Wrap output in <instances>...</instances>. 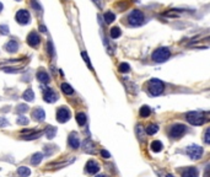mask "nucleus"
<instances>
[{
  "mask_svg": "<svg viewBox=\"0 0 210 177\" xmlns=\"http://www.w3.org/2000/svg\"><path fill=\"white\" fill-rule=\"evenodd\" d=\"M150 148H151V150H152V151H155V153H159V151H161V150H162L164 145H162V143H161L160 140H155V142H152V143H151Z\"/></svg>",
  "mask_w": 210,
  "mask_h": 177,
  "instance_id": "412c9836",
  "label": "nucleus"
},
{
  "mask_svg": "<svg viewBox=\"0 0 210 177\" xmlns=\"http://www.w3.org/2000/svg\"><path fill=\"white\" fill-rule=\"evenodd\" d=\"M28 122H30L28 118L25 117V116H20V117L17 118V124H20V126H27Z\"/></svg>",
  "mask_w": 210,
  "mask_h": 177,
  "instance_id": "c85d7f7f",
  "label": "nucleus"
},
{
  "mask_svg": "<svg viewBox=\"0 0 210 177\" xmlns=\"http://www.w3.org/2000/svg\"><path fill=\"white\" fill-rule=\"evenodd\" d=\"M150 113H151V110H150L148 106H142V107L140 108V116H141V117H149Z\"/></svg>",
  "mask_w": 210,
  "mask_h": 177,
  "instance_id": "cd10ccee",
  "label": "nucleus"
},
{
  "mask_svg": "<svg viewBox=\"0 0 210 177\" xmlns=\"http://www.w3.org/2000/svg\"><path fill=\"white\" fill-rule=\"evenodd\" d=\"M101 155H102L104 159H110V157H111V154H110L107 150H102V151H101Z\"/></svg>",
  "mask_w": 210,
  "mask_h": 177,
  "instance_id": "4c0bfd02",
  "label": "nucleus"
},
{
  "mask_svg": "<svg viewBox=\"0 0 210 177\" xmlns=\"http://www.w3.org/2000/svg\"><path fill=\"white\" fill-rule=\"evenodd\" d=\"M32 117L38 122H42L46 118V112L43 111V108H36V110L32 112Z\"/></svg>",
  "mask_w": 210,
  "mask_h": 177,
  "instance_id": "4468645a",
  "label": "nucleus"
},
{
  "mask_svg": "<svg viewBox=\"0 0 210 177\" xmlns=\"http://www.w3.org/2000/svg\"><path fill=\"white\" fill-rule=\"evenodd\" d=\"M187 121L193 126H202L205 122V116L202 112H189L187 113Z\"/></svg>",
  "mask_w": 210,
  "mask_h": 177,
  "instance_id": "20e7f679",
  "label": "nucleus"
},
{
  "mask_svg": "<svg viewBox=\"0 0 210 177\" xmlns=\"http://www.w3.org/2000/svg\"><path fill=\"white\" fill-rule=\"evenodd\" d=\"M42 159H43V154H41V153H36V154H33V156H32V159H31V162H32V165H39V162L42 161Z\"/></svg>",
  "mask_w": 210,
  "mask_h": 177,
  "instance_id": "4be33fe9",
  "label": "nucleus"
},
{
  "mask_svg": "<svg viewBox=\"0 0 210 177\" xmlns=\"http://www.w3.org/2000/svg\"><path fill=\"white\" fill-rule=\"evenodd\" d=\"M85 169H86V172H88V173H91V175L97 173V172L100 171V166H98V164H97L95 160L87 161V164H86Z\"/></svg>",
  "mask_w": 210,
  "mask_h": 177,
  "instance_id": "f8f14e48",
  "label": "nucleus"
},
{
  "mask_svg": "<svg viewBox=\"0 0 210 177\" xmlns=\"http://www.w3.org/2000/svg\"><path fill=\"white\" fill-rule=\"evenodd\" d=\"M182 177H198V170L195 167H189L183 171Z\"/></svg>",
  "mask_w": 210,
  "mask_h": 177,
  "instance_id": "dca6fc26",
  "label": "nucleus"
},
{
  "mask_svg": "<svg viewBox=\"0 0 210 177\" xmlns=\"http://www.w3.org/2000/svg\"><path fill=\"white\" fill-rule=\"evenodd\" d=\"M16 111H17L19 113H25V112L28 111V106H27V105H19L17 108H16Z\"/></svg>",
  "mask_w": 210,
  "mask_h": 177,
  "instance_id": "2f4dec72",
  "label": "nucleus"
},
{
  "mask_svg": "<svg viewBox=\"0 0 210 177\" xmlns=\"http://www.w3.org/2000/svg\"><path fill=\"white\" fill-rule=\"evenodd\" d=\"M39 31H42V32H46L47 30H46V27H44V26H39Z\"/></svg>",
  "mask_w": 210,
  "mask_h": 177,
  "instance_id": "a19ab883",
  "label": "nucleus"
},
{
  "mask_svg": "<svg viewBox=\"0 0 210 177\" xmlns=\"http://www.w3.org/2000/svg\"><path fill=\"white\" fill-rule=\"evenodd\" d=\"M60 89H62V91H63L64 93H67V95H71V93L74 92L73 87H71L69 84H67V83H63V84L60 85Z\"/></svg>",
  "mask_w": 210,
  "mask_h": 177,
  "instance_id": "393cba45",
  "label": "nucleus"
},
{
  "mask_svg": "<svg viewBox=\"0 0 210 177\" xmlns=\"http://www.w3.org/2000/svg\"><path fill=\"white\" fill-rule=\"evenodd\" d=\"M39 42H41V38H39L38 33L34 32V31L30 32V35L27 36V43H28V46H31V47H37V46L39 44Z\"/></svg>",
  "mask_w": 210,
  "mask_h": 177,
  "instance_id": "9d476101",
  "label": "nucleus"
},
{
  "mask_svg": "<svg viewBox=\"0 0 210 177\" xmlns=\"http://www.w3.org/2000/svg\"><path fill=\"white\" fill-rule=\"evenodd\" d=\"M129 70H130V66H129L128 63H122V64H119V72H122V73H128Z\"/></svg>",
  "mask_w": 210,
  "mask_h": 177,
  "instance_id": "7c9ffc66",
  "label": "nucleus"
},
{
  "mask_svg": "<svg viewBox=\"0 0 210 177\" xmlns=\"http://www.w3.org/2000/svg\"><path fill=\"white\" fill-rule=\"evenodd\" d=\"M16 21L20 25H27L30 22V12L27 10H19L16 12Z\"/></svg>",
  "mask_w": 210,
  "mask_h": 177,
  "instance_id": "0eeeda50",
  "label": "nucleus"
},
{
  "mask_svg": "<svg viewBox=\"0 0 210 177\" xmlns=\"http://www.w3.org/2000/svg\"><path fill=\"white\" fill-rule=\"evenodd\" d=\"M170 56H171V52H170V49L166 48V47H162V48L156 49L152 53V59L156 63H164V62H166L170 58Z\"/></svg>",
  "mask_w": 210,
  "mask_h": 177,
  "instance_id": "7ed1b4c3",
  "label": "nucleus"
},
{
  "mask_svg": "<svg viewBox=\"0 0 210 177\" xmlns=\"http://www.w3.org/2000/svg\"><path fill=\"white\" fill-rule=\"evenodd\" d=\"M70 119V112L67 107H60L57 111V121L59 123H65Z\"/></svg>",
  "mask_w": 210,
  "mask_h": 177,
  "instance_id": "423d86ee",
  "label": "nucleus"
},
{
  "mask_svg": "<svg viewBox=\"0 0 210 177\" xmlns=\"http://www.w3.org/2000/svg\"><path fill=\"white\" fill-rule=\"evenodd\" d=\"M82 150L87 154H94L95 153V145L92 143V140L90 139H86L84 143H82Z\"/></svg>",
  "mask_w": 210,
  "mask_h": 177,
  "instance_id": "ddd939ff",
  "label": "nucleus"
},
{
  "mask_svg": "<svg viewBox=\"0 0 210 177\" xmlns=\"http://www.w3.org/2000/svg\"><path fill=\"white\" fill-rule=\"evenodd\" d=\"M37 79H38V81H41V83H44V84L49 83V75H48L47 72H44V70H39V72L37 73Z\"/></svg>",
  "mask_w": 210,
  "mask_h": 177,
  "instance_id": "f3484780",
  "label": "nucleus"
},
{
  "mask_svg": "<svg viewBox=\"0 0 210 177\" xmlns=\"http://www.w3.org/2000/svg\"><path fill=\"white\" fill-rule=\"evenodd\" d=\"M4 9V6H3V4L2 3H0V12H2V10Z\"/></svg>",
  "mask_w": 210,
  "mask_h": 177,
  "instance_id": "79ce46f5",
  "label": "nucleus"
},
{
  "mask_svg": "<svg viewBox=\"0 0 210 177\" xmlns=\"http://www.w3.org/2000/svg\"><path fill=\"white\" fill-rule=\"evenodd\" d=\"M17 175L20 177H28L31 175V170L28 167H26V166H20L17 169Z\"/></svg>",
  "mask_w": 210,
  "mask_h": 177,
  "instance_id": "6ab92c4d",
  "label": "nucleus"
},
{
  "mask_svg": "<svg viewBox=\"0 0 210 177\" xmlns=\"http://www.w3.org/2000/svg\"><path fill=\"white\" fill-rule=\"evenodd\" d=\"M204 143L205 144H209L210 143V128H208L204 133Z\"/></svg>",
  "mask_w": 210,
  "mask_h": 177,
  "instance_id": "72a5a7b5",
  "label": "nucleus"
},
{
  "mask_svg": "<svg viewBox=\"0 0 210 177\" xmlns=\"http://www.w3.org/2000/svg\"><path fill=\"white\" fill-rule=\"evenodd\" d=\"M5 49H6L9 53H14V52H16V50L19 49V43L16 42V41L11 39V41H9V42L6 43Z\"/></svg>",
  "mask_w": 210,
  "mask_h": 177,
  "instance_id": "2eb2a0df",
  "label": "nucleus"
},
{
  "mask_svg": "<svg viewBox=\"0 0 210 177\" xmlns=\"http://www.w3.org/2000/svg\"><path fill=\"white\" fill-rule=\"evenodd\" d=\"M22 97H23V100H25V101L31 102V101H33V100H34V93H33V91H32L31 89H27V90H26V91L23 92Z\"/></svg>",
  "mask_w": 210,
  "mask_h": 177,
  "instance_id": "aec40b11",
  "label": "nucleus"
},
{
  "mask_svg": "<svg viewBox=\"0 0 210 177\" xmlns=\"http://www.w3.org/2000/svg\"><path fill=\"white\" fill-rule=\"evenodd\" d=\"M144 22V14L140 10H133L128 15V23L133 27L140 26Z\"/></svg>",
  "mask_w": 210,
  "mask_h": 177,
  "instance_id": "f03ea898",
  "label": "nucleus"
},
{
  "mask_svg": "<svg viewBox=\"0 0 210 177\" xmlns=\"http://www.w3.org/2000/svg\"><path fill=\"white\" fill-rule=\"evenodd\" d=\"M97 177H106V176H103V175H101V176H97Z\"/></svg>",
  "mask_w": 210,
  "mask_h": 177,
  "instance_id": "c03bdc74",
  "label": "nucleus"
},
{
  "mask_svg": "<svg viewBox=\"0 0 210 177\" xmlns=\"http://www.w3.org/2000/svg\"><path fill=\"white\" fill-rule=\"evenodd\" d=\"M43 99L48 103H53V102H56L58 100V96H57V93L52 90V89L46 87L44 89V93H43Z\"/></svg>",
  "mask_w": 210,
  "mask_h": 177,
  "instance_id": "1a4fd4ad",
  "label": "nucleus"
},
{
  "mask_svg": "<svg viewBox=\"0 0 210 177\" xmlns=\"http://www.w3.org/2000/svg\"><path fill=\"white\" fill-rule=\"evenodd\" d=\"M157 132H159V126L157 124H149L148 128H146V133L150 134V135H154Z\"/></svg>",
  "mask_w": 210,
  "mask_h": 177,
  "instance_id": "a878e982",
  "label": "nucleus"
},
{
  "mask_svg": "<svg viewBox=\"0 0 210 177\" xmlns=\"http://www.w3.org/2000/svg\"><path fill=\"white\" fill-rule=\"evenodd\" d=\"M41 134H42L41 132H37V133H30V134H25V135H23V139H26V140L37 139V138H38Z\"/></svg>",
  "mask_w": 210,
  "mask_h": 177,
  "instance_id": "bb28decb",
  "label": "nucleus"
},
{
  "mask_svg": "<svg viewBox=\"0 0 210 177\" xmlns=\"http://www.w3.org/2000/svg\"><path fill=\"white\" fill-rule=\"evenodd\" d=\"M9 27L6 26V25H0V33H2V35H9Z\"/></svg>",
  "mask_w": 210,
  "mask_h": 177,
  "instance_id": "473e14b6",
  "label": "nucleus"
},
{
  "mask_svg": "<svg viewBox=\"0 0 210 177\" xmlns=\"http://www.w3.org/2000/svg\"><path fill=\"white\" fill-rule=\"evenodd\" d=\"M48 52H49L50 56H53L54 50H53V46H52V42H48Z\"/></svg>",
  "mask_w": 210,
  "mask_h": 177,
  "instance_id": "58836bf2",
  "label": "nucleus"
},
{
  "mask_svg": "<svg viewBox=\"0 0 210 177\" xmlns=\"http://www.w3.org/2000/svg\"><path fill=\"white\" fill-rule=\"evenodd\" d=\"M122 35V32H121V30L118 29V27H113V29L111 30V37L112 38H118Z\"/></svg>",
  "mask_w": 210,
  "mask_h": 177,
  "instance_id": "c756f323",
  "label": "nucleus"
},
{
  "mask_svg": "<svg viewBox=\"0 0 210 177\" xmlns=\"http://www.w3.org/2000/svg\"><path fill=\"white\" fill-rule=\"evenodd\" d=\"M68 144H69V146L73 148V149H77L79 146H80V139H79L77 133H75V132L70 133L69 138H68Z\"/></svg>",
  "mask_w": 210,
  "mask_h": 177,
  "instance_id": "9b49d317",
  "label": "nucleus"
},
{
  "mask_svg": "<svg viewBox=\"0 0 210 177\" xmlns=\"http://www.w3.org/2000/svg\"><path fill=\"white\" fill-rule=\"evenodd\" d=\"M92 2H94L98 8H102V5H103V0H92Z\"/></svg>",
  "mask_w": 210,
  "mask_h": 177,
  "instance_id": "ea45409f",
  "label": "nucleus"
},
{
  "mask_svg": "<svg viewBox=\"0 0 210 177\" xmlns=\"http://www.w3.org/2000/svg\"><path fill=\"white\" fill-rule=\"evenodd\" d=\"M166 177H173V176H172V175H167Z\"/></svg>",
  "mask_w": 210,
  "mask_h": 177,
  "instance_id": "37998d69",
  "label": "nucleus"
},
{
  "mask_svg": "<svg viewBox=\"0 0 210 177\" xmlns=\"http://www.w3.org/2000/svg\"><path fill=\"white\" fill-rule=\"evenodd\" d=\"M31 4H32V6H33V8H34L37 11H41V10H42V9H41V6H39V4L36 2V0H32V3H31Z\"/></svg>",
  "mask_w": 210,
  "mask_h": 177,
  "instance_id": "e433bc0d",
  "label": "nucleus"
},
{
  "mask_svg": "<svg viewBox=\"0 0 210 177\" xmlns=\"http://www.w3.org/2000/svg\"><path fill=\"white\" fill-rule=\"evenodd\" d=\"M44 134H46V137L48 139H53L56 137V134H57V128L56 127H52V126H48L44 130Z\"/></svg>",
  "mask_w": 210,
  "mask_h": 177,
  "instance_id": "a211bd4d",
  "label": "nucleus"
},
{
  "mask_svg": "<svg viewBox=\"0 0 210 177\" xmlns=\"http://www.w3.org/2000/svg\"><path fill=\"white\" fill-rule=\"evenodd\" d=\"M3 70L5 72V73H19L20 70H17V69H14V68H3Z\"/></svg>",
  "mask_w": 210,
  "mask_h": 177,
  "instance_id": "f704fd0d",
  "label": "nucleus"
},
{
  "mask_svg": "<svg viewBox=\"0 0 210 177\" xmlns=\"http://www.w3.org/2000/svg\"><path fill=\"white\" fill-rule=\"evenodd\" d=\"M164 89H165V85L161 80L159 79H151L149 80L148 83V90L149 92L152 95V96H159L164 92Z\"/></svg>",
  "mask_w": 210,
  "mask_h": 177,
  "instance_id": "f257e3e1",
  "label": "nucleus"
},
{
  "mask_svg": "<svg viewBox=\"0 0 210 177\" xmlns=\"http://www.w3.org/2000/svg\"><path fill=\"white\" fill-rule=\"evenodd\" d=\"M76 122H77L79 126H81V127L85 126V123H86V114L82 113V112L77 113V114H76Z\"/></svg>",
  "mask_w": 210,
  "mask_h": 177,
  "instance_id": "5701e85b",
  "label": "nucleus"
},
{
  "mask_svg": "<svg viewBox=\"0 0 210 177\" xmlns=\"http://www.w3.org/2000/svg\"><path fill=\"white\" fill-rule=\"evenodd\" d=\"M186 126L183 124H175L172 128H171V132H170V134H171V137L177 139V138H181L183 134L186 133Z\"/></svg>",
  "mask_w": 210,
  "mask_h": 177,
  "instance_id": "6e6552de",
  "label": "nucleus"
},
{
  "mask_svg": "<svg viewBox=\"0 0 210 177\" xmlns=\"http://www.w3.org/2000/svg\"><path fill=\"white\" fill-rule=\"evenodd\" d=\"M186 153H187V155H188L190 159H193V160H198V159L203 155V148H200L199 145L193 144V145H189V146L187 148Z\"/></svg>",
  "mask_w": 210,
  "mask_h": 177,
  "instance_id": "39448f33",
  "label": "nucleus"
},
{
  "mask_svg": "<svg viewBox=\"0 0 210 177\" xmlns=\"http://www.w3.org/2000/svg\"><path fill=\"white\" fill-rule=\"evenodd\" d=\"M103 19H104V21H106V23H112L114 21V19H116V15L112 11H107L103 15Z\"/></svg>",
  "mask_w": 210,
  "mask_h": 177,
  "instance_id": "b1692460",
  "label": "nucleus"
},
{
  "mask_svg": "<svg viewBox=\"0 0 210 177\" xmlns=\"http://www.w3.org/2000/svg\"><path fill=\"white\" fill-rule=\"evenodd\" d=\"M81 56H82L84 60H85V62L87 63V65H88V66L91 68V64H90V59H88V57H87V53H86V52H82V53H81Z\"/></svg>",
  "mask_w": 210,
  "mask_h": 177,
  "instance_id": "c9c22d12",
  "label": "nucleus"
}]
</instances>
